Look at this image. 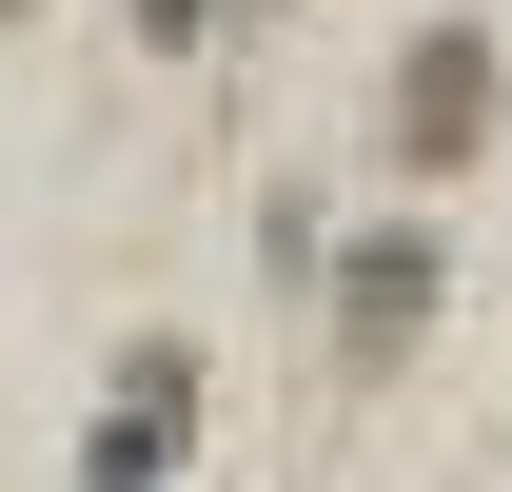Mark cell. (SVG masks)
<instances>
[{"instance_id": "5", "label": "cell", "mask_w": 512, "mask_h": 492, "mask_svg": "<svg viewBox=\"0 0 512 492\" xmlns=\"http://www.w3.org/2000/svg\"><path fill=\"white\" fill-rule=\"evenodd\" d=\"M0 20H20V0H0Z\"/></svg>"}, {"instance_id": "2", "label": "cell", "mask_w": 512, "mask_h": 492, "mask_svg": "<svg viewBox=\"0 0 512 492\" xmlns=\"http://www.w3.org/2000/svg\"><path fill=\"white\" fill-rule=\"evenodd\" d=\"M414 335H434V237L394 217V237H355V256H335V374L375 394V374H414Z\"/></svg>"}, {"instance_id": "3", "label": "cell", "mask_w": 512, "mask_h": 492, "mask_svg": "<svg viewBox=\"0 0 512 492\" xmlns=\"http://www.w3.org/2000/svg\"><path fill=\"white\" fill-rule=\"evenodd\" d=\"M197 433V355L158 335V355H119V414H99V492H158V453Z\"/></svg>"}, {"instance_id": "1", "label": "cell", "mask_w": 512, "mask_h": 492, "mask_svg": "<svg viewBox=\"0 0 512 492\" xmlns=\"http://www.w3.org/2000/svg\"><path fill=\"white\" fill-rule=\"evenodd\" d=\"M493 119H512L493 20H434V40L394 60V158H414V178H453V158H493Z\"/></svg>"}, {"instance_id": "4", "label": "cell", "mask_w": 512, "mask_h": 492, "mask_svg": "<svg viewBox=\"0 0 512 492\" xmlns=\"http://www.w3.org/2000/svg\"><path fill=\"white\" fill-rule=\"evenodd\" d=\"M138 40H217V0H138Z\"/></svg>"}]
</instances>
